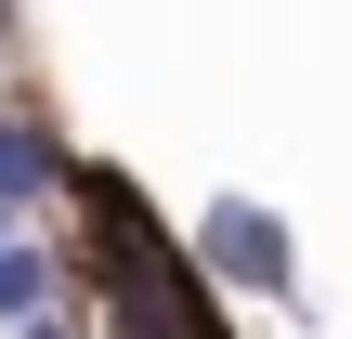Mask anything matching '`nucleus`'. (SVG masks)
I'll use <instances>...</instances> for the list:
<instances>
[{"mask_svg":"<svg viewBox=\"0 0 352 339\" xmlns=\"http://www.w3.org/2000/svg\"><path fill=\"white\" fill-rule=\"evenodd\" d=\"M196 261L222 287H248V300H300V248H287V222L261 196H209L196 209Z\"/></svg>","mask_w":352,"mask_h":339,"instance_id":"1","label":"nucleus"},{"mask_svg":"<svg viewBox=\"0 0 352 339\" xmlns=\"http://www.w3.org/2000/svg\"><path fill=\"white\" fill-rule=\"evenodd\" d=\"M0 235H26V222H13V209H0Z\"/></svg>","mask_w":352,"mask_h":339,"instance_id":"5","label":"nucleus"},{"mask_svg":"<svg viewBox=\"0 0 352 339\" xmlns=\"http://www.w3.org/2000/svg\"><path fill=\"white\" fill-rule=\"evenodd\" d=\"M39 300H65V261H52L39 235H0V327H26Z\"/></svg>","mask_w":352,"mask_h":339,"instance_id":"3","label":"nucleus"},{"mask_svg":"<svg viewBox=\"0 0 352 339\" xmlns=\"http://www.w3.org/2000/svg\"><path fill=\"white\" fill-rule=\"evenodd\" d=\"M52 183H65V157H52V131H26V118H0V209L26 222V209H39Z\"/></svg>","mask_w":352,"mask_h":339,"instance_id":"2","label":"nucleus"},{"mask_svg":"<svg viewBox=\"0 0 352 339\" xmlns=\"http://www.w3.org/2000/svg\"><path fill=\"white\" fill-rule=\"evenodd\" d=\"M13 339H91V327H78L65 300H39V314H26V327H13Z\"/></svg>","mask_w":352,"mask_h":339,"instance_id":"4","label":"nucleus"}]
</instances>
